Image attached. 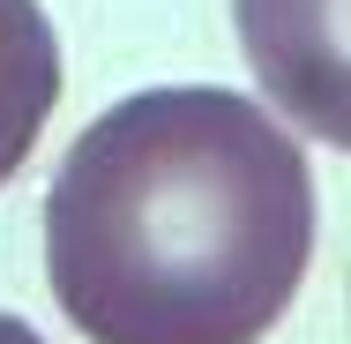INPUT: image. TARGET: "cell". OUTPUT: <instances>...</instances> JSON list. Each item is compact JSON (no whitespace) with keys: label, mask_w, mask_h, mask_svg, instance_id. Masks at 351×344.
Listing matches in <instances>:
<instances>
[{"label":"cell","mask_w":351,"mask_h":344,"mask_svg":"<svg viewBox=\"0 0 351 344\" xmlns=\"http://www.w3.org/2000/svg\"><path fill=\"white\" fill-rule=\"evenodd\" d=\"M239 45L284 113L329 150L351 142L344 105V0H239Z\"/></svg>","instance_id":"obj_2"},{"label":"cell","mask_w":351,"mask_h":344,"mask_svg":"<svg viewBox=\"0 0 351 344\" xmlns=\"http://www.w3.org/2000/svg\"><path fill=\"white\" fill-rule=\"evenodd\" d=\"M306 255V150L239 90L120 98L45 187V284L90 344H262Z\"/></svg>","instance_id":"obj_1"},{"label":"cell","mask_w":351,"mask_h":344,"mask_svg":"<svg viewBox=\"0 0 351 344\" xmlns=\"http://www.w3.org/2000/svg\"><path fill=\"white\" fill-rule=\"evenodd\" d=\"M0 344H45L30 322H15V314H0Z\"/></svg>","instance_id":"obj_4"},{"label":"cell","mask_w":351,"mask_h":344,"mask_svg":"<svg viewBox=\"0 0 351 344\" xmlns=\"http://www.w3.org/2000/svg\"><path fill=\"white\" fill-rule=\"evenodd\" d=\"M60 105V38L38 0H0V187L23 172L30 142Z\"/></svg>","instance_id":"obj_3"}]
</instances>
